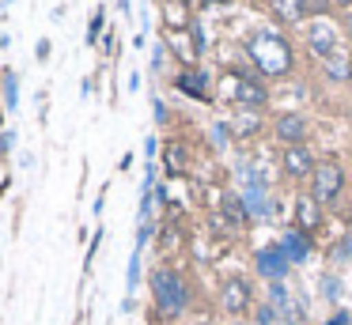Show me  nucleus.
Returning a JSON list of instances; mask_svg holds the SVG:
<instances>
[{"instance_id": "nucleus-22", "label": "nucleus", "mask_w": 352, "mask_h": 325, "mask_svg": "<svg viewBox=\"0 0 352 325\" xmlns=\"http://www.w3.org/2000/svg\"><path fill=\"white\" fill-rule=\"evenodd\" d=\"M349 254H352V238H344L341 246L333 249V261H344V257H349Z\"/></svg>"}, {"instance_id": "nucleus-21", "label": "nucleus", "mask_w": 352, "mask_h": 325, "mask_svg": "<svg viewBox=\"0 0 352 325\" xmlns=\"http://www.w3.org/2000/svg\"><path fill=\"white\" fill-rule=\"evenodd\" d=\"M4 98H8V106H16V76H4Z\"/></svg>"}, {"instance_id": "nucleus-10", "label": "nucleus", "mask_w": 352, "mask_h": 325, "mask_svg": "<svg viewBox=\"0 0 352 325\" xmlns=\"http://www.w3.org/2000/svg\"><path fill=\"white\" fill-rule=\"evenodd\" d=\"M235 102L243 106V110H261V106L269 102L265 83H261L258 76H239L235 80Z\"/></svg>"}, {"instance_id": "nucleus-3", "label": "nucleus", "mask_w": 352, "mask_h": 325, "mask_svg": "<svg viewBox=\"0 0 352 325\" xmlns=\"http://www.w3.org/2000/svg\"><path fill=\"white\" fill-rule=\"evenodd\" d=\"M344 186H349V174H344V166L337 163V159H318V166H314L311 174V197L318 204H337L344 193Z\"/></svg>"}, {"instance_id": "nucleus-19", "label": "nucleus", "mask_w": 352, "mask_h": 325, "mask_svg": "<svg viewBox=\"0 0 352 325\" xmlns=\"http://www.w3.org/2000/svg\"><path fill=\"white\" fill-rule=\"evenodd\" d=\"M269 302L276 306V314H288L292 295H288V287H284V280H280V284H269Z\"/></svg>"}, {"instance_id": "nucleus-15", "label": "nucleus", "mask_w": 352, "mask_h": 325, "mask_svg": "<svg viewBox=\"0 0 352 325\" xmlns=\"http://www.w3.org/2000/svg\"><path fill=\"white\" fill-rule=\"evenodd\" d=\"M243 201H246V212H250V216H269V193H265V181L250 178V186H246Z\"/></svg>"}, {"instance_id": "nucleus-5", "label": "nucleus", "mask_w": 352, "mask_h": 325, "mask_svg": "<svg viewBox=\"0 0 352 325\" xmlns=\"http://www.w3.org/2000/svg\"><path fill=\"white\" fill-rule=\"evenodd\" d=\"M307 49H311L314 57H322V60H326L333 49H341V30H337V23L314 15L311 27H307Z\"/></svg>"}, {"instance_id": "nucleus-12", "label": "nucleus", "mask_w": 352, "mask_h": 325, "mask_svg": "<svg viewBox=\"0 0 352 325\" xmlns=\"http://www.w3.org/2000/svg\"><path fill=\"white\" fill-rule=\"evenodd\" d=\"M296 223H299V231H307V234H311L314 227L322 223V204L314 201L311 193H303V197L296 201Z\"/></svg>"}, {"instance_id": "nucleus-2", "label": "nucleus", "mask_w": 352, "mask_h": 325, "mask_svg": "<svg viewBox=\"0 0 352 325\" xmlns=\"http://www.w3.org/2000/svg\"><path fill=\"white\" fill-rule=\"evenodd\" d=\"M148 287H152V299H155V306H160L163 317H178L190 306V287H186L182 272L167 269V265H163V269H152Z\"/></svg>"}, {"instance_id": "nucleus-20", "label": "nucleus", "mask_w": 352, "mask_h": 325, "mask_svg": "<svg viewBox=\"0 0 352 325\" xmlns=\"http://www.w3.org/2000/svg\"><path fill=\"white\" fill-rule=\"evenodd\" d=\"M167 170L170 174H182L186 170V148H182V144H170V148H167Z\"/></svg>"}, {"instance_id": "nucleus-8", "label": "nucleus", "mask_w": 352, "mask_h": 325, "mask_svg": "<svg viewBox=\"0 0 352 325\" xmlns=\"http://www.w3.org/2000/svg\"><path fill=\"white\" fill-rule=\"evenodd\" d=\"M273 136L284 144V148L307 144V136H311V121H307L303 113H280V117L273 121Z\"/></svg>"}, {"instance_id": "nucleus-6", "label": "nucleus", "mask_w": 352, "mask_h": 325, "mask_svg": "<svg viewBox=\"0 0 352 325\" xmlns=\"http://www.w3.org/2000/svg\"><path fill=\"white\" fill-rule=\"evenodd\" d=\"M254 269H258V276L265 280V284H280L292 272V261L280 249V242H276V246H261L258 254H254Z\"/></svg>"}, {"instance_id": "nucleus-26", "label": "nucleus", "mask_w": 352, "mask_h": 325, "mask_svg": "<svg viewBox=\"0 0 352 325\" xmlns=\"http://www.w3.org/2000/svg\"><path fill=\"white\" fill-rule=\"evenodd\" d=\"M341 27H344V34H349V38H352V8H349V12H344V19H341Z\"/></svg>"}, {"instance_id": "nucleus-17", "label": "nucleus", "mask_w": 352, "mask_h": 325, "mask_svg": "<svg viewBox=\"0 0 352 325\" xmlns=\"http://www.w3.org/2000/svg\"><path fill=\"white\" fill-rule=\"evenodd\" d=\"M163 19L170 30H186L190 27V0H163Z\"/></svg>"}, {"instance_id": "nucleus-7", "label": "nucleus", "mask_w": 352, "mask_h": 325, "mask_svg": "<svg viewBox=\"0 0 352 325\" xmlns=\"http://www.w3.org/2000/svg\"><path fill=\"white\" fill-rule=\"evenodd\" d=\"M318 8H326L322 0H269V12H273L276 23H284V27H296V23H303L307 15H314Z\"/></svg>"}, {"instance_id": "nucleus-1", "label": "nucleus", "mask_w": 352, "mask_h": 325, "mask_svg": "<svg viewBox=\"0 0 352 325\" xmlns=\"http://www.w3.org/2000/svg\"><path fill=\"white\" fill-rule=\"evenodd\" d=\"M246 53H250L254 72H258V76H273V80L288 76L292 65H296V53H292L288 38H284L280 30H258V34L246 42Z\"/></svg>"}, {"instance_id": "nucleus-13", "label": "nucleus", "mask_w": 352, "mask_h": 325, "mask_svg": "<svg viewBox=\"0 0 352 325\" xmlns=\"http://www.w3.org/2000/svg\"><path fill=\"white\" fill-rule=\"evenodd\" d=\"M175 87L182 91V95H193V98H208V76L201 72V68H186L182 76L175 80Z\"/></svg>"}, {"instance_id": "nucleus-28", "label": "nucleus", "mask_w": 352, "mask_h": 325, "mask_svg": "<svg viewBox=\"0 0 352 325\" xmlns=\"http://www.w3.org/2000/svg\"><path fill=\"white\" fill-rule=\"evenodd\" d=\"M34 53H38V60H46L50 57V42H38V49H34Z\"/></svg>"}, {"instance_id": "nucleus-4", "label": "nucleus", "mask_w": 352, "mask_h": 325, "mask_svg": "<svg viewBox=\"0 0 352 325\" xmlns=\"http://www.w3.org/2000/svg\"><path fill=\"white\" fill-rule=\"evenodd\" d=\"M254 306H258V299H254V287L250 280L243 276H228L220 284V310L228 317H235V322H243V317L254 314Z\"/></svg>"}, {"instance_id": "nucleus-24", "label": "nucleus", "mask_w": 352, "mask_h": 325, "mask_svg": "<svg viewBox=\"0 0 352 325\" xmlns=\"http://www.w3.org/2000/svg\"><path fill=\"white\" fill-rule=\"evenodd\" d=\"M337 291H341V287H337V280H333V276H326V295H329L333 302H337Z\"/></svg>"}, {"instance_id": "nucleus-11", "label": "nucleus", "mask_w": 352, "mask_h": 325, "mask_svg": "<svg viewBox=\"0 0 352 325\" xmlns=\"http://www.w3.org/2000/svg\"><path fill=\"white\" fill-rule=\"evenodd\" d=\"M322 72L329 83H349L352 80V49H333L322 60Z\"/></svg>"}, {"instance_id": "nucleus-25", "label": "nucleus", "mask_w": 352, "mask_h": 325, "mask_svg": "<svg viewBox=\"0 0 352 325\" xmlns=\"http://www.w3.org/2000/svg\"><path fill=\"white\" fill-rule=\"evenodd\" d=\"M322 4H326V8H341V12H349L352 0H322Z\"/></svg>"}, {"instance_id": "nucleus-16", "label": "nucleus", "mask_w": 352, "mask_h": 325, "mask_svg": "<svg viewBox=\"0 0 352 325\" xmlns=\"http://www.w3.org/2000/svg\"><path fill=\"white\" fill-rule=\"evenodd\" d=\"M220 208H223V219L235 227L250 223V212H246V201L239 193H220Z\"/></svg>"}, {"instance_id": "nucleus-9", "label": "nucleus", "mask_w": 352, "mask_h": 325, "mask_svg": "<svg viewBox=\"0 0 352 325\" xmlns=\"http://www.w3.org/2000/svg\"><path fill=\"white\" fill-rule=\"evenodd\" d=\"M314 166H318V159L311 155V148H307V144H296V148H284V155H280V170L288 174L292 181L311 178V174H314Z\"/></svg>"}, {"instance_id": "nucleus-23", "label": "nucleus", "mask_w": 352, "mask_h": 325, "mask_svg": "<svg viewBox=\"0 0 352 325\" xmlns=\"http://www.w3.org/2000/svg\"><path fill=\"white\" fill-rule=\"evenodd\" d=\"M99 30H102V12L91 19V30H87V42H95V38H99Z\"/></svg>"}, {"instance_id": "nucleus-18", "label": "nucleus", "mask_w": 352, "mask_h": 325, "mask_svg": "<svg viewBox=\"0 0 352 325\" xmlns=\"http://www.w3.org/2000/svg\"><path fill=\"white\" fill-rule=\"evenodd\" d=\"M231 133H235V136H258V133H261L258 110H239V117H235V125H231Z\"/></svg>"}, {"instance_id": "nucleus-14", "label": "nucleus", "mask_w": 352, "mask_h": 325, "mask_svg": "<svg viewBox=\"0 0 352 325\" xmlns=\"http://www.w3.org/2000/svg\"><path fill=\"white\" fill-rule=\"evenodd\" d=\"M280 249L288 254L292 265H299V261H307V257H311V238H307V231H288L280 238Z\"/></svg>"}, {"instance_id": "nucleus-27", "label": "nucleus", "mask_w": 352, "mask_h": 325, "mask_svg": "<svg viewBox=\"0 0 352 325\" xmlns=\"http://www.w3.org/2000/svg\"><path fill=\"white\" fill-rule=\"evenodd\" d=\"M155 121H167V106H163L160 98H155Z\"/></svg>"}]
</instances>
